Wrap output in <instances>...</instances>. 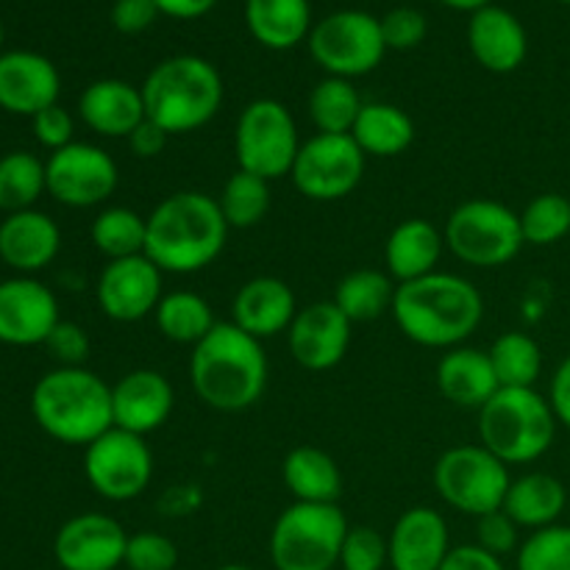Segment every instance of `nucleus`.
<instances>
[{"label": "nucleus", "instance_id": "16", "mask_svg": "<svg viewBox=\"0 0 570 570\" xmlns=\"http://www.w3.org/2000/svg\"><path fill=\"white\" fill-rule=\"evenodd\" d=\"M128 532L106 512H83L61 523L53 557L61 570H117L126 562Z\"/></svg>", "mask_w": 570, "mask_h": 570}, {"label": "nucleus", "instance_id": "13", "mask_svg": "<svg viewBox=\"0 0 570 570\" xmlns=\"http://www.w3.org/2000/svg\"><path fill=\"white\" fill-rule=\"evenodd\" d=\"M365 159L351 134H315L301 142L289 178L304 198L317 204L343 200L360 187Z\"/></svg>", "mask_w": 570, "mask_h": 570}, {"label": "nucleus", "instance_id": "5", "mask_svg": "<svg viewBox=\"0 0 570 570\" xmlns=\"http://www.w3.org/2000/svg\"><path fill=\"white\" fill-rule=\"evenodd\" d=\"M145 117L170 137L200 131L223 106V78L212 61L184 53L159 61L142 87Z\"/></svg>", "mask_w": 570, "mask_h": 570}, {"label": "nucleus", "instance_id": "46", "mask_svg": "<svg viewBox=\"0 0 570 570\" xmlns=\"http://www.w3.org/2000/svg\"><path fill=\"white\" fill-rule=\"evenodd\" d=\"M45 348L59 362V367H83V360L89 356V337L78 323L59 321V326L45 340Z\"/></svg>", "mask_w": 570, "mask_h": 570}, {"label": "nucleus", "instance_id": "55", "mask_svg": "<svg viewBox=\"0 0 570 570\" xmlns=\"http://www.w3.org/2000/svg\"><path fill=\"white\" fill-rule=\"evenodd\" d=\"M560 3H570V0H560Z\"/></svg>", "mask_w": 570, "mask_h": 570}, {"label": "nucleus", "instance_id": "4", "mask_svg": "<svg viewBox=\"0 0 570 570\" xmlns=\"http://www.w3.org/2000/svg\"><path fill=\"white\" fill-rule=\"evenodd\" d=\"M31 415L56 443L87 449L115 426L111 387L89 367H56L33 384Z\"/></svg>", "mask_w": 570, "mask_h": 570}, {"label": "nucleus", "instance_id": "48", "mask_svg": "<svg viewBox=\"0 0 570 570\" xmlns=\"http://www.w3.org/2000/svg\"><path fill=\"white\" fill-rule=\"evenodd\" d=\"M167 139H170V134L145 117V120L134 128L131 137H128V148H131V154L137 156V159H154V156H159L161 150L167 148Z\"/></svg>", "mask_w": 570, "mask_h": 570}, {"label": "nucleus", "instance_id": "12", "mask_svg": "<svg viewBox=\"0 0 570 570\" xmlns=\"http://www.w3.org/2000/svg\"><path fill=\"white\" fill-rule=\"evenodd\" d=\"M83 476L106 501H134L154 482V451L139 434L111 426L83 449Z\"/></svg>", "mask_w": 570, "mask_h": 570}, {"label": "nucleus", "instance_id": "18", "mask_svg": "<svg viewBox=\"0 0 570 570\" xmlns=\"http://www.w3.org/2000/svg\"><path fill=\"white\" fill-rule=\"evenodd\" d=\"M354 337V323L340 312L334 301H317L304 306L287 328V345L293 360L304 371H332L345 360Z\"/></svg>", "mask_w": 570, "mask_h": 570}, {"label": "nucleus", "instance_id": "26", "mask_svg": "<svg viewBox=\"0 0 570 570\" xmlns=\"http://www.w3.org/2000/svg\"><path fill=\"white\" fill-rule=\"evenodd\" d=\"M438 390L449 404L479 412L499 393L501 384L495 379L488 351L460 345V348H451L440 356Z\"/></svg>", "mask_w": 570, "mask_h": 570}, {"label": "nucleus", "instance_id": "20", "mask_svg": "<svg viewBox=\"0 0 570 570\" xmlns=\"http://www.w3.org/2000/svg\"><path fill=\"white\" fill-rule=\"evenodd\" d=\"M176 410V393L165 373L139 367L126 373L111 387V415L115 426L148 438L150 432L165 426Z\"/></svg>", "mask_w": 570, "mask_h": 570}, {"label": "nucleus", "instance_id": "43", "mask_svg": "<svg viewBox=\"0 0 570 570\" xmlns=\"http://www.w3.org/2000/svg\"><path fill=\"white\" fill-rule=\"evenodd\" d=\"M382 37L384 45L393 50L415 48L426 37V17L417 9H410V6L393 9L390 14L382 17Z\"/></svg>", "mask_w": 570, "mask_h": 570}, {"label": "nucleus", "instance_id": "6", "mask_svg": "<svg viewBox=\"0 0 570 570\" xmlns=\"http://www.w3.org/2000/svg\"><path fill=\"white\" fill-rule=\"evenodd\" d=\"M479 443L504 465H529L551 449L557 415L534 387H501L479 410Z\"/></svg>", "mask_w": 570, "mask_h": 570}, {"label": "nucleus", "instance_id": "36", "mask_svg": "<svg viewBox=\"0 0 570 570\" xmlns=\"http://www.w3.org/2000/svg\"><path fill=\"white\" fill-rule=\"evenodd\" d=\"M362 106L365 104H362L354 81L326 76L309 92L306 109H309V120L317 134H351Z\"/></svg>", "mask_w": 570, "mask_h": 570}, {"label": "nucleus", "instance_id": "17", "mask_svg": "<svg viewBox=\"0 0 570 570\" xmlns=\"http://www.w3.org/2000/svg\"><path fill=\"white\" fill-rule=\"evenodd\" d=\"M59 301L53 289L33 276H11L0 282V343L14 348L45 345L59 326Z\"/></svg>", "mask_w": 570, "mask_h": 570}, {"label": "nucleus", "instance_id": "51", "mask_svg": "<svg viewBox=\"0 0 570 570\" xmlns=\"http://www.w3.org/2000/svg\"><path fill=\"white\" fill-rule=\"evenodd\" d=\"M159 14L176 17V20H195L215 9L217 0H154Z\"/></svg>", "mask_w": 570, "mask_h": 570}, {"label": "nucleus", "instance_id": "33", "mask_svg": "<svg viewBox=\"0 0 570 570\" xmlns=\"http://www.w3.org/2000/svg\"><path fill=\"white\" fill-rule=\"evenodd\" d=\"M154 317L161 337L178 345H193V348L217 326L212 304L204 295L193 293V289L165 293V298L156 306Z\"/></svg>", "mask_w": 570, "mask_h": 570}, {"label": "nucleus", "instance_id": "23", "mask_svg": "<svg viewBox=\"0 0 570 570\" xmlns=\"http://www.w3.org/2000/svg\"><path fill=\"white\" fill-rule=\"evenodd\" d=\"M298 315V301L284 278L256 276L237 289L232 301V323L256 340L287 332Z\"/></svg>", "mask_w": 570, "mask_h": 570}, {"label": "nucleus", "instance_id": "34", "mask_svg": "<svg viewBox=\"0 0 570 570\" xmlns=\"http://www.w3.org/2000/svg\"><path fill=\"white\" fill-rule=\"evenodd\" d=\"M89 237L106 262L139 256L145 254V239H148V217L128 206H106L89 226Z\"/></svg>", "mask_w": 570, "mask_h": 570}, {"label": "nucleus", "instance_id": "50", "mask_svg": "<svg viewBox=\"0 0 570 570\" xmlns=\"http://www.w3.org/2000/svg\"><path fill=\"white\" fill-rule=\"evenodd\" d=\"M549 401H551V410H554L557 415V423H562V426L570 432V354L560 362L554 379H551Z\"/></svg>", "mask_w": 570, "mask_h": 570}, {"label": "nucleus", "instance_id": "25", "mask_svg": "<svg viewBox=\"0 0 570 570\" xmlns=\"http://www.w3.org/2000/svg\"><path fill=\"white\" fill-rule=\"evenodd\" d=\"M468 45L484 70L512 72L523 65L529 50L527 31L521 20L501 6H484L473 11L468 22Z\"/></svg>", "mask_w": 570, "mask_h": 570}, {"label": "nucleus", "instance_id": "9", "mask_svg": "<svg viewBox=\"0 0 570 570\" xmlns=\"http://www.w3.org/2000/svg\"><path fill=\"white\" fill-rule=\"evenodd\" d=\"M432 482L451 510L482 518L504 507L512 476L510 465L490 454L482 443H468L454 445L440 456Z\"/></svg>", "mask_w": 570, "mask_h": 570}, {"label": "nucleus", "instance_id": "19", "mask_svg": "<svg viewBox=\"0 0 570 570\" xmlns=\"http://www.w3.org/2000/svg\"><path fill=\"white\" fill-rule=\"evenodd\" d=\"M61 78L53 61L33 50L0 53V109L17 117H33L59 104Z\"/></svg>", "mask_w": 570, "mask_h": 570}, {"label": "nucleus", "instance_id": "45", "mask_svg": "<svg viewBox=\"0 0 570 570\" xmlns=\"http://www.w3.org/2000/svg\"><path fill=\"white\" fill-rule=\"evenodd\" d=\"M476 546L493 557H507L518 551V523L504 510L476 518Z\"/></svg>", "mask_w": 570, "mask_h": 570}, {"label": "nucleus", "instance_id": "30", "mask_svg": "<svg viewBox=\"0 0 570 570\" xmlns=\"http://www.w3.org/2000/svg\"><path fill=\"white\" fill-rule=\"evenodd\" d=\"M245 22L259 45L289 50L312 33L309 0H248Z\"/></svg>", "mask_w": 570, "mask_h": 570}, {"label": "nucleus", "instance_id": "28", "mask_svg": "<svg viewBox=\"0 0 570 570\" xmlns=\"http://www.w3.org/2000/svg\"><path fill=\"white\" fill-rule=\"evenodd\" d=\"M568 507L566 484L551 473H523L512 479L510 490L501 510L518 523V529H538L554 527Z\"/></svg>", "mask_w": 570, "mask_h": 570}, {"label": "nucleus", "instance_id": "31", "mask_svg": "<svg viewBox=\"0 0 570 570\" xmlns=\"http://www.w3.org/2000/svg\"><path fill=\"white\" fill-rule=\"evenodd\" d=\"M365 156L393 159L415 142V122L393 104H365L351 131Z\"/></svg>", "mask_w": 570, "mask_h": 570}, {"label": "nucleus", "instance_id": "47", "mask_svg": "<svg viewBox=\"0 0 570 570\" xmlns=\"http://www.w3.org/2000/svg\"><path fill=\"white\" fill-rule=\"evenodd\" d=\"M156 17H159V9L154 0H115L111 6V26L128 37L142 33Z\"/></svg>", "mask_w": 570, "mask_h": 570}, {"label": "nucleus", "instance_id": "3", "mask_svg": "<svg viewBox=\"0 0 570 570\" xmlns=\"http://www.w3.org/2000/svg\"><path fill=\"white\" fill-rule=\"evenodd\" d=\"M189 384L206 406L243 412L259 404L267 387V356L262 340L234 323H217L189 356Z\"/></svg>", "mask_w": 570, "mask_h": 570}, {"label": "nucleus", "instance_id": "53", "mask_svg": "<svg viewBox=\"0 0 570 570\" xmlns=\"http://www.w3.org/2000/svg\"><path fill=\"white\" fill-rule=\"evenodd\" d=\"M217 570H254V568H248V566H237V562H232V566H223V568H217Z\"/></svg>", "mask_w": 570, "mask_h": 570}, {"label": "nucleus", "instance_id": "21", "mask_svg": "<svg viewBox=\"0 0 570 570\" xmlns=\"http://www.w3.org/2000/svg\"><path fill=\"white\" fill-rule=\"evenodd\" d=\"M393 570H440L451 554V534L443 512L412 507L395 521L387 538Z\"/></svg>", "mask_w": 570, "mask_h": 570}, {"label": "nucleus", "instance_id": "52", "mask_svg": "<svg viewBox=\"0 0 570 570\" xmlns=\"http://www.w3.org/2000/svg\"><path fill=\"white\" fill-rule=\"evenodd\" d=\"M438 3L449 6V9H456V11H479L484 9V6H490V0H438Z\"/></svg>", "mask_w": 570, "mask_h": 570}, {"label": "nucleus", "instance_id": "38", "mask_svg": "<svg viewBox=\"0 0 570 570\" xmlns=\"http://www.w3.org/2000/svg\"><path fill=\"white\" fill-rule=\"evenodd\" d=\"M228 228H254L265 220L271 212V181L254 176V173L237 170L223 184L217 198Z\"/></svg>", "mask_w": 570, "mask_h": 570}, {"label": "nucleus", "instance_id": "44", "mask_svg": "<svg viewBox=\"0 0 570 570\" xmlns=\"http://www.w3.org/2000/svg\"><path fill=\"white\" fill-rule=\"evenodd\" d=\"M31 128L37 142L42 145V148H48L50 154L76 142V120H72L70 111L59 104L48 106V109H42L39 115H33Z\"/></svg>", "mask_w": 570, "mask_h": 570}, {"label": "nucleus", "instance_id": "27", "mask_svg": "<svg viewBox=\"0 0 570 570\" xmlns=\"http://www.w3.org/2000/svg\"><path fill=\"white\" fill-rule=\"evenodd\" d=\"M443 250V232L432 220L410 217L390 232L384 243V265L395 284H406L438 271Z\"/></svg>", "mask_w": 570, "mask_h": 570}, {"label": "nucleus", "instance_id": "15", "mask_svg": "<svg viewBox=\"0 0 570 570\" xmlns=\"http://www.w3.org/2000/svg\"><path fill=\"white\" fill-rule=\"evenodd\" d=\"M165 298V273L145 254L106 262L95 284L98 309L115 323H137L154 315Z\"/></svg>", "mask_w": 570, "mask_h": 570}, {"label": "nucleus", "instance_id": "54", "mask_svg": "<svg viewBox=\"0 0 570 570\" xmlns=\"http://www.w3.org/2000/svg\"><path fill=\"white\" fill-rule=\"evenodd\" d=\"M0 48H3V22H0Z\"/></svg>", "mask_w": 570, "mask_h": 570}, {"label": "nucleus", "instance_id": "11", "mask_svg": "<svg viewBox=\"0 0 570 570\" xmlns=\"http://www.w3.org/2000/svg\"><path fill=\"white\" fill-rule=\"evenodd\" d=\"M309 53L334 78L351 81V78L367 76L382 65L387 53L382 20L367 11H334L312 28Z\"/></svg>", "mask_w": 570, "mask_h": 570}, {"label": "nucleus", "instance_id": "8", "mask_svg": "<svg viewBox=\"0 0 570 570\" xmlns=\"http://www.w3.org/2000/svg\"><path fill=\"white\" fill-rule=\"evenodd\" d=\"M445 248L471 267H504L527 245L521 215L490 198H471L456 206L443 228Z\"/></svg>", "mask_w": 570, "mask_h": 570}, {"label": "nucleus", "instance_id": "29", "mask_svg": "<svg viewBox=\"0 0 570 570\" xmlns=\"http://www.w3.org/2000/svg\"><path fill=\"white\" fill-rule=\"evenodd\" d=\"M282 476L295 501L304 504H337L343 493V473L332 454L315 445H298L282 462Z\"/></svg>", "mask_w": 570, "mask_h": 570}, {"label": "nucleus", "instance_id": "37", "mask_svg": "<svg viewBox=\"0 0 570 570\" xmlns=\"http://www.w3.org/2000/svg\"><path fill=\"white\" fill-rule=\"evenodd\" d=\"M501 387H534L543 373V351L527 332H504L488 351Z\"/></svg>", "mask_w": 570, "mask_h": 570}, {"label": "nucleus", "instance_id": "49", "mask_svg": "<svg viewBox=\"0 0 570 570\" xmlns=\"http://www.w3.org/2000/svg\"><path fill=\"white\" fill-rule=\"evenodd\" d=\"M440 570H507L501 557L488 554L484 549H479L476 543L473 546H456L451 549V554L445 557V562L440 566Z\"/></svg>", "mask_w": 570, "mask_h": 570}, {"label": "nucleus", "instance_id": "10", "mask_svg": "<svg viewBox=\"0 0 570 570\" xmlns=\"http://www.w3.org/2000/svg\"><path fill=\"white\" fill-rule=\"evenodd\" d=\"M298 150V126L282 100L256 98L239 111L234 128V156L239 170L276 181L289 176Z\"/></svg>", "mask_w": 570, "mask_h": 570}, {"label": "nucleus", "instance_id": "35", "mask_svg": "<svg viewBox=\"0 0 570 570\" xmlns=\"http://www.w3.org/2000/svg\"><path fill=\"white\" fill-rule=\"evenodd\" d=\"M48 193L45 181V161L31 150H9L0 156V212L33 209L42 195Z\"/></svg>", "mask_w": 570, "mask_h": 570}, {"label": "nucleus", "instance_id": "14", "mask_svg": "<svg viewBox=\"0 0 570 570\" xmlns=\"http://www.w3.org/2000/svg\"><path fill=\"white\" fill-rule=\"evenodd\" d=\"M48 195L70 209H92L106 204L120 184L117 161L100 145L70 142L45 161Z\"/></svg>", "mask_w": 570, "mask_h": 570}, {"label": "nucleus", "instance_id": "42", "mask_svg": "<svg viewBox=\"0 0 570 570\" xmlns=\"http://www.w3.org/2000/svg\"><path fill=\"white\" fill-rule=\"evenodd\" d=\"M128 570H176L178 546L167 534L137 532L128 534L126 562Z\"/></svg>", "mask_w": 570, "mask_h": 570}, {"label": "nucleus", "instance_id": "24", "mask_svg": "<svg viewBox=\"0 0 570 570\" xmlns=\"http://www.w3.org/2000/svg\"><path fill=\"white\" fill-rule=\"evenodd\" d=\"M78 117L98 137L128 139L145 120L142 89L120 78L92 81L78 98Z\"/></svg>", "mask_w": 570, "mask_h": 570}, {"label": "nucleus", "instance_id": "32", "mask_svg": "<svg viewBox=\"0 0 570 570\" xmlns=\"http://www.w3.org/2000/svg\"><path fill=\"white\" fill-rule=\"evenodd\" d=\"M395 289L399 284L390 278L387 271L362 267V271H351L348 276L340 278L337 289H334V304L351 323H367L382 317L384 312H393Z\"/></svg>", "mask_w": 570, "mask_h": 570}, {"label": "nucleus", "instance_id": "22", "mask_svg": "<svg viewBox=\"0 0 570 570\" xmlns=\"http://www.w3.org/2000/svg\"><path fill=\"white\" fill-rule=\"evenodd\" d=\"M61 250V228L39 209L14 212L0 223V262L17 276H33L53 265Z\"/></svg>", "mask_w": 570, "mask_h": 570}, {"label": "nucleus", "instance_id": "41", "mask_svg": "<svg viewBox=\"0 0 570 570\" xmlns=\"http://www.w3.org/2000/svg\"><path fill=\"white\" fill-rule=\"evenodd\" d=\"M390 566L387 538L371 527H351L340 549V570H384Z\"/></svg>", "mask_w": 570, "mask_h": 570}, {"label": "nucleus", "instance_id": "2", "mask_svg": "<svg viewBox=\"0 0 570 570\" xmlns=\"http://www.w3.org/2000/svg\"><path fill=\"white\" fill-rule=\"evenodd\" d=\"M228 223L220 204L198 189L167 195L148 215L145 256L161 273L189 276L209 267L228 243Z\"/></svg>", "mask_w": 570, "mask_h": 570}, {"label": "nucleus", "instance_id": "7", "mask_svg": "<svg viewBox=\"0 0 570 570\" xmlns=\"http://www.w3.org/2000/svg\"><path fill=\"white\" fill-rule=\"evenodd\" d=\"M348 518L337 504L295 501L276 518L271 562L276 570H334L348 534Z\"/></svg>", "mask_w": 570, "mask_h": 570}, {"label": "nucleus", "instance_id": "1", "mask_svg": "<svg viewBox=\"0 0 570 570\" xmlns=\"http://www.w3.org/2000/svg\"><path fill=\"white\" fill-rule=\"evenodd\" d=\"M393 317L406 340L423 348L451 351L476 334L484 317V298L460 273L434 271L415 282L399 284Z\"/></svg>", "mask_w": 570, "mask_h": 570}, {"label": "nucleus", "instance_id": "40", "mask_svg": "<svg viewBox=\"0 0 570 570\" xmlns=\"http://www.w3.org/2000/svg\"><path fill=\"white\" fill-rule=\"evenodd\" d=\"M518 570H570V527L538 529L529 534L515 554Z\"/></svg>", "mask_w": 570, "mask_h": 570}, {"label": "nucleus", "instance_id": "39", "mask_svg": "<svg viewBox=\"0 0 570 570\" xmlns=\"http://www.w3.org/2000/svg\"><path fill=\"white\" fill-rule=\"evenodd\" d=\"M521 232L527 245H554L570 234V200L560 193H543L521 212Z\"/></svg>", "mask_w": 570, "mask_h": 570}]
</instances>
